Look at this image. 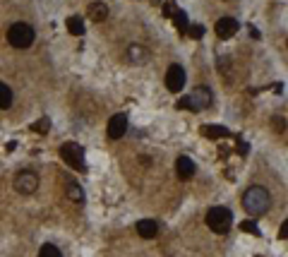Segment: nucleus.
I'll return each mask as SVG.
<instances>
[{
	"mask_svg": "<svg viewBox=\"0 0 288 257\" xmlns=\"http://www.w3.org/2000/svg\"><path fill=\"white\" fill-rule=\"evenodd\" d=\"M137 233H139V238H156V233H159V224L154 221V219H142L137 224Z\"/></svg>",
	"mask_w": 288,
	"mask_h": 257,
	"instance_id": "12",
	"label": "nucleus"
},
{
	"mask_svg": "<svg viewBox=\"0 0 288 257\" xmlns=\"http://www.w3.org/2000/svg\"><path fill=\"white\" fill-rule=\"evenodd\" d=\"M48 128H51V121H48V118H41V121L39 123H34V125H31V130H34V132H48Z\"/></svg>",
	"mask_w": 288,
	"mask_h": 257,
	"instance_id": "20",
	"label": "nucleus"
},
{
	"mask_svg": "<svg viewBox=\"0 0 288 257\" xmlns=\"http://www.w3.org/2000/svg\"><path fill=\"white\" fill-rule=\"evenodd\" d=\"M202 135L209 137V139H223V137H228V128H223V125H204L202 128Z\"/></svg>",
	"mask_w": 288,
	"mask_h": 257,
	"instance_id": "14",
	"label": "nucleus"
},
{
	"mask_svg": "<svg viewBox=\"0 0 288 257\" xmlns=\"http://www.w3.org/2000/svg\"><path fill=\"white\" fill-rule=\"evenodd\" d=\"M161 12H164V17H173V12H176V5H173V0H168V2H164Z\"/></svg>",
	"mask_w": 288,
	"mask_h": 257,
	"instance_id": "23",
	"label": "nucleus"
},
{
	"mask_svg": "<svg viewBox=\"0 0 288 257\" xmlns=\"http://www.w3.org/2000/svg\"><path fill=\"white\" fill-rule=\"evenodd\" d=\"M12 185L19 195H31V192H36V188H39V176H36L34 171H19V173L14 176Z\"/></svg>",
	"mask_w": 288,
	"mask_h": 257,
	"instance_id": "6",
	"label": "nucleus"
},
{
	"mask_svg": "<svg viewBox=\"0 0 288 257\" xmlns=\"http://www.w3.org/2000/svg\"><path fill=\"white\" fill-rule=\"evenodd\" d=\"M65 27H68V31L72 34V36H82L84 34V19L82 17H77V14H72V17H68Z\"/></svg>",
	"mask_w": 288,
	"mask_h": 257,
	"instance_id": "15",
	"label": "nucleus"
},
{
	"mask_svg": "<svg viewBox=\"0 0 288 257\" xmlns=\"http://www.w3.org/2000/svg\"><path fill=\"white\" fill-rule=\"evenodd\" d=\"M247 149H250V147H247L245 142H243V139H238V147H235V151H238V154H247Z\"/></svg>",
	"mask_w": 288,
	"mask_h": 257,
	"instance_id": "26",
	"label": "nucleus"
},
{
	"mask_svg": "<svg viewBox=\"0 0 288 257\" xmlns=\"http://www.w3.org/2000/svg\"><path fill=\"white\" fill-rule=\"evenodd\" d=\"M144 58H147V51H144V46H139V43H132V46L127 48V60H130V63H144Z\"/></svg>",
	"mask_w": 288,
	"mask_h": 257,
	"instance_id": "17",
	"label": "nucleus"
},
{
	"mask_svg": "<svg viewBox=\"0 0 288 257\" xmlns=\"http://www.w3.org/2000/svg\"><path fill=\"white\" fill-rule=\"evenodd\" d=\"M65 195H68V200L72 204H82L84 202V192H82V188H80L75 180H68V185H65Z\"/></svg>",
	"mask_w": 288,
	"mask_h": 257,
	"instance_id": "13",
	"label": "nucleus"
},
{
	"mask_svg": "<svg viewBox=\"0 0 288 257\" xmlns=\"http://www.w3.org/2000/svg\"><path fill=\"white\" fill-rule=\"evenodd\" d=\"M166 87L173 94L183 92V87H185V70L180 68V65H171L168 68V72H166Z\"/></svg>",
	"mask_w": 288,
	"mask_h": 257,
	"instance_id": "7",
	"label": "nucleus"
},
{
	"mask_svg": "<svg viewBox=\"0 0 288 257\" xmlns=\"http://www.w3.org/2000/svg\"><path fill=\"white\" fill-rule=\"evenodd\" d=\"M194 161L192 159H188V156H180L178 161H176V173H178V178H183V180H188V178L194 176Z\"/></svg>",
	"mask_w": 288,
	"mask_h": 257,
	"instance_id": "11",
	"label": "nucleus"
},
{
	"mask_svg": "<svg viewBox=\"0 0 288 257\" xmlns=\"http://www.w3.org/2000/svg\"><path fill=\"white\" fill-rule=\"evenodd\" d=\"M39 257H63V253H60L55 245L48 243V245H43L41 250H39Z\"/></svg>",
	"mask_w": 288,
	"mask_h": 257,
	"instance_id": "19",
	"label": "nucleus"
},
{
	"mask_svg": "<svg viewBox=\"0 0 288 257\" xmlns=\"http://www.w3.org/2000/svg\"><path fill=\"white\" fill-rule=\"evenodd\" d=\"M34 27L31 24H27V22H14L12 27L7 29V41H10V46H14V48H29L31 43H34Z\"/></svg>",
	"mask_w": 288,
	"mask_h": 257,
	"instance_id": "2",
	"label": "nucleus"
},
{
	"mask_svg": "<svg viewBox=\"0 0 288 257\" xmlns=\"http://www.w3.org/2000/svg\"><path fill=\"white\" fill-rule=\"evenodd\" d=\"M238 22H235L233 17H221L219 22H216V36L219 39H231L235 31H238Z\"/></svg>",
	"mask_w": 288,
	"mask_h": 257,
	"instance_id": "9",
	"label": "nucleus"
},
{
	"mask_svg": "<svg viewBox=\"0 0 288 257\" xmlns=\"http://www.w3.org/2000/svg\"><path fill=\"white\" fill-rule=\"evenodd\" d=\"M240 231H245V233H252V236H260V226H257L255 221H243V224H240Z\"/></svg>",
	"mask_w": 288,
	"mask_h": 257,
	"instance_id": "21",
	"label": "nucleus"
},
{
	"mask_svg": "<svg viewBox=\"0 0 288 257\" xmlns=\"http://www.w3.org/2000/svg\"><path fill=\"white\" fill-rule=\"evenodd\" d=\"M12 106V92L5 82H0V109H10Z\"/></svg>",
	"mask_w": 288,
	"mask_h": 257,
	"instance_id": "18",
	"label": "nucleus"
},
{
	"mask_svg": "<svg viewBox=\"0 0 288 257\" xmlns=\"http://www.w3.org/2000/svg\"><path fill=\"white\" fill-rule=\"evenodd\" d=\"M209 104H211V92H209L206 87H199V89H194L190 96H183L176 106H178L180 111L188 109V111H194V113H197V111H202V109H209Z\"/></svg>",
	"mask_w": 288,
	"mask_h": 257,
	"instance_id": "4",
	"label": "nucleus"
},
{
	"mask_svg": "<svg viewBox=\"0 0 288 257\" xmlns=\"http://www.w3.org/2000/svg\"><path fill=\"white\" fill-rule=\"evenodd\" d=\"M87 17L92 19V22H106V17H108V5L106 2H92L89 7H87Z\"/></svg>",
	"mask_w": 288,
	"mask_h": 257,
	"instance_id": "10",
	"label": "nucleus"
},
{
	"mask_svg": "<svg viewBox=\"0 0 288 257\" xmlns=\"http://www.w3.org/2000/svg\"><path fill=\"white\" fill-rule=\"evenodd\" d=\"M243 207H245V212L250 217H262V214H267L269 207H272V195H269V190L262 188V185H250V188L245 190V195H243Z\"/></svg>",
	"mask_w": 288,
	"mask_h": 257,
	"instance_id": "1",
	"label": "nucleus"
},
{
	"mask_svg": "<svg viewBox=\"0 0 288 257\" xmlns=\"http://www.w3.org/2000/svg\"><path fill=\"white\" fill-rule=\"evenodd\" d=\"M231 224H233V214L226 207H211L206 212V226L214 233H228Z\"/></svg>",
	"mask_w": 288,
	"mask_h": 257,
	"instance_id": "3",
	"label": "nucleus"
},
{
	"mask_svg": "<svg viewBox=\"0 0 288 257\" xmlns=\"http://www.w3.org/2000/svg\"><path fill=\"white\" fill-rule=\"evenodd\" d=\"M188 34H190L192 39H202V36H204V27H202V24H190Z\"/></svg>",
	"mask_w": 288,
	"mask_h": 257,
	"instance_id": "22",
	"label": "nucleus"
},
{
	"mask_svg": "<svg viewBox=\"0 0 288 257\" xmlns=\"http://www.w3.org/2000/svg\"><path fill=\"white\" fill-rule=\"evenodd\" d=\"M60 156H63V161L68 163V166H72L75 171H80V173L87 171L84 151H82V147H80L77 142H68V144H63V147H60Z\"/></svg>",
	"mask_w": 288,
	"mask_h": 257,
	"instance_id": "5",
	"label": "nucleus"
},
{
	"mask_svg": "<svg viewBox=\"0 0 288 257\" xmlns=\"http://www.w3.org/2000/svg\"><path fill=\"white\" fill-rule=\"evenodd\" d=\"M279 238H284V241L288 238V219L281 224V229H279Z\"/></svg>",
	"mask_w": 288,
	"mask_h": 257,
	"instance_id": "25",
	"label": "nucleus"
},
{
	"mask_svg": "<svg viewBox=\"0 0 288 257\" xmlns=\"http://www.w3.org/2000/svg\"><path fill=\"white\" fill-rule=\"evenodd\" d=\"M171 19H173V27L178 29V34H188V29H190V24H188V14L183 12V10H176Z\"/></svg>",
	"mask_w": 288,
	"mask_h": 257,
	"instance_id": "16",
	"label": "nucleus"
},
{
	"mask_svg": "<svg viewBox=\"0 0 288 257\" xmlns=\"http://www.w3.org/2000/svg\"><path fill=\"white\" fill-rule=\"evenodd\" d=\"M272 123H274L276 132H284V130H286V121H284V118H272Z\"/></svg>",
	"mask_w": 288,
	"mask_h": 257,
	"instance_id": "24",
	"label": "nucleus"
},
{
	"mask_svg": "<svg viewBox=\"0 0 288 257\" xmlns=\"http://www.w3.org/2000/svg\"><path fill=\"white\" fill-rule=\"evenodd\" d=\"M125 130H127V118H125V113H115V116L108 121V137L110 139H120V137L125 135Z\"/></svg>",
	"mask_w": 288,
	"mask_h": 257,
	"instance_id": "8",
	"label": "nucleus"
}]
</instances>
